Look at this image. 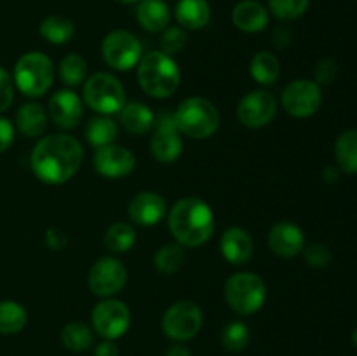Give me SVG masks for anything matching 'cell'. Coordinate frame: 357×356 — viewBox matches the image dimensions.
<instances>
[{
	"label": "cell",
	"instance_id": "obj_19",
	"mask_svg": "<svg viewBox=\"0 0 357 356\" xmlns=\"http://www.w3.org/2000/svg\"><path fill=\"white\" fill-rule=\"evenodd\" d=\"M220 251L229 264L243 265L253 257L255 241L243 227H229L220 239Z\"/></svg>",
	"mask_w": 357,
	"mask_h": 356
},
{
	"label": "cell",
	"instance_id": "obj_11",
	"mask_svg": "<svg viewBox=\"0 0 357 356\" xmlns=\"http://www.w3.org/2000/svg\"><path fill=\"white\" fill-rule=\"evenodd\" d=\"M93 328L105 341H115L128 332L131 325V311L122 300L103 299L91 313Z\"/></svg>",
	"mask_w": 357,
	"mask_h": 356
},
{
	"label": "cell",
	"instance_id": "obj_2",
	"mask_svg": "<svg viewBox=\"0 0 357 356\" xmlns=\"http://www.w3.org/2000/svg\"><path fill=\"white\" fill-rule=\"evenodd\" d=\"M167 225L174 241L183 248L202 246L215 232V213L199 198H181L167 213Z\"/></svg>",
	"mask_w": 357,
	"mask_h": 356
},
{
	"label": "cell",
	"instance_id": "obj_30",
	"mask_svg": "<svg viewBox=\"0 0 357 356\" xmlns=\"http://www.w3.org/2000/svg\"><path fill=\"white\" fill-rule=\"evenodd\" d=\"M185 262H187V253H185L183 246L178 243L164 244L153 257V265L164 276H173L174 272L183 267Z\"/></svg>",
	"mask_w": 357,
	"mask_h": 356
},
{
	"label": "cell",
	"instance_id": "obj_38",
	"mask_svg": "<svg viewBox=\"0 0 357 356\" xmlns=\"http://www.w3.org/2000/svg\"><path fill=\"white\" fill-rule=\"evenodd\" d=\"M14 101V80L6 68L0 66V112H6Z\"/></svg>",
	"mask_w": 357,
	"mask_h": 356
},
{
	"label": "cell",
	"instance_id": "obj_3",
	"mask_svg": "<svg viewBox=\"0 0 357 356\" xmlns=\"http://www.w3.org/2000/svg\"><path fill=\"white\" fill-rule=\"evenodd\" d=\"M138 82L149 96L164 100L173 96L181 82V72L173 56L150 51L138 63Z\"/></svg>",
	"mask_w": 357,
	"mask_h": 356
},
{
	"label": "cell",
	"instance_id": "obj_25",
	"mask_svg": "<svg viewBox=\"0 0 357 356\" xmlns=\"http://www.w3.org/2000/svg\"><path fill=\"white\" fill-rule=\"evenodd\" d=\"M38 34L49 44L63 45L68 44L73 38V35H75V24H73V21L70 17L54 14V16H47L45 20H42L40 27H38Z\"/></svg>",
	"mask_w": 357,
	"mask_h": 356
},
{
	"label": "cell",
	"instance_id": "obj_18",
	"mask_svg": "<svg viewBox=\"0 0 357 356\" xmlns=\"http://www.w3.org/2000/svg\"><path fill=\"white\" fill-rule=\"evenodd\" d=\"M268 246L282 258L296 257L305 248L303 230L293 222H278L268 230Z\"/></svg>",
	"mask_w": 357,
	"mask_h": 356
},
{
	"label": "cell",
	"instance_id": "obj_28",
	"mask_svg": "<svg viewBox=\"0 0 357 356\" xmlns=\"http://www.w3.org/2000/svg\"><path fill=\"white\" fill-rule=\"evenodd\" d=\"M335 159L342 171L357 173V129H347L338 136L335 142Z\"/></svg>",
	"mask_w": 357,
	"mask_h": 356
},
{
	"label": "cell",
	"instance_id": "obj_26",
	"mask_svg": "<svg viewBox=\"0 0 357 356\" xmlns=\"http://www.w3.org/2000/svg\"><path fill=\"white\" fill-rule=\"evenodd\" d=\"M251 77L261 86H272L281 75L279 58L271 51H258L250 63Z\"/></svg>",
	"mask_w": 357,
	"mask_h": 356
},
{
	"label": "cell",
	"instance_id": "obj_40",
	"mask_svg": "<svg viewBox=\"0 0 357 356\" xmlns=\"http://www.w3.org/2000/svg\"><path fill=\"white\" fill-rule=\"evenodd\" d=\"M14 135H16V129H14L13 122L6 117H0V154L6 152L13 145Z\"/></svg>",
	"mask_w": 357,
	"mask_h": 356
},
{
	"label": "cell",
	"instance_id": "obj_43",
	"mask_svg": "<svg viewBox=\"0 0 357 356\" xmlns=\"http://www.w3.org/2000/svg\"><path fill=\"white\" fill-rule=\"evenodd\" d=\"M164 356H192V353L188 351V348H185V346H181L180 342H178V344L171 346Z\"/></svg>",
	"mask_w": 357,
	"mask_h": 356
},
{
	"label": "cell",
	"instance_id": "obj_6",
	"mask_svg": "<svg viewBox=\"0 0 357 356\" xmlns=\"http://www.w3.org/2000/svg\"><path fill=\"white\" fill-rule=\"evenodd\" d=\"M225 300L237 314L250 316L264 307L267 300V285L257 272H236L225 283Z\"/></svg>",
	"mask_w": 357,
	"mask_h": 356
},
{
	"label": "cell",
	"instance_id": "obj_31",
	"mask_svg": "<svg viewBox=\"0 0 357 356\" xmlns=\"http://www.w3.org/2000/svg\"><path fill=\"white\" fill-rule=\"evenodd\" d=\"M94 342V335L91 327L82 321H72L65 325L61 330V344L72 353H84L91 349Z\"/></svg>",
	"mask_w": 357,
	"mask_h": 356
},
{
	"label": "cell",
	"instance_id": "obj_36",
	"mask_svg": "<svg viewBox=\"0 0 357 356\" xmlns=\"http://www.w3.org/2000/svg\"><path fill=\"white\" fill-rule=\"evenodd\" d=\"M159 44V51H162L164 54H178V52L183 51V47L187 45V31H185V28H181L180 24H178V27H167L166 30L160 31Z\"/></svg>",
	"mask_w": 357,
	"mask_h": 356
},
{
	"label": "cell",
	"instance_id": "obj_1",
	"mask_svg": "<svg viewBox=\"0 0 357 356\" xmlns=\"http://www.w3.org/2000/svg\"><path fill=\"white\" fill-rule=\"evenodd\" d=\"M84 161L79 140L65 133L47 135L37 142L30 156L35 177L47 185H63L72 180Z\"/></svg>",
	"mask_w": 357,
	"mask_h": 356
},
{
	"label": "cell",
	"instance_id": "obj_13",
	"mask_svg": "<svg viewBox=\"0 0 357 356\" xmlns=\"http://www.w3.org/2000/svg\"><path fill=\"white\" fill-rule=\"evenodd\" d=\"M278 114V100L267 89H255L244 94L237 105V119L243 126L260 129L271 124Z\"/></svg>",
	"mask_w": 357,
	"mask_h": 356
},
{
	"label": "cell",
	"instance_id": "obj_24",
	"mask_svg": "<svg viewBox=\"0 0 357 356\" xmlns=\"http://www.w3.org/2000/svg\"><path fill=\"white\" fill-rule=\"evenodd\" d=\"M47 110L40 103H35V101H28V103L21 105L20 110L16 112L17 129L28 138L40 136L47 128Z\"/></svg>",
	"mask_w": 357,
	"mask_h": 356
},
{
	"label": "cell",
	"instance_id": "obj_16",
	"mask_svg": "<svg viewBox=\"0 0 357 356\" xmlns=\"http://www.w3.org/2000/svg\"><path fill=\"white\" fill-rule=\"evenodd\" d=\"M84 114V103L73 89L56 91L47 103V115L58 128L73 129Z\"/></svg>",
	"mask_w": 357,
	"mask_h": 356
},
{
	"label": "cell",
	"instance_id": "obj_41",
	"mask_svg": "<svg viewBox=\"0 0 357 356\" xmlns=\"http://www.w3.org/2000/svg\"><path fill=\"white\" fill-rule=\"evenodd\" d=\"M289 42H291V31L284 27L275 28L274 34H272V44L279 49H284Z\"/></svg>",
	"mask_w": 357,
	"mask_h": 356
},
{
	"label": "cell",
	"instance_id": "obj_15",
	"mask_svg": "<svg viewBox=\"0 0 357 356\" xmlns=\"http://www.w3.org/2000/svg\"><path fill=\"white\" fill-rule=\"evenodd\" d=\"M93 164L98 175H101L105 178H110V180H119V178L128 177V175H131L135 171L136 157L126 147L112 143V145L96 149L93 157Z\"/></svg>",
	"mask_w": 357,
	"mask_h": 356
},
{
	"label": "cell",
	"instance_id": "obj_39",
	"mask_svg": "<svg viewBox=\"0 0 357 356\" xmlns=\"http://www.w3.org/2000/svg\"><path fill=\"white\" fill-rule=\"evenodd\" d=\"M338 73V65L337 61H333V59L326 58V59H321L319 63L316 65V68H314V80H316L317 84H331L335 80V77H337Z\"/></svg>",
	"mask_w": 357,
	"mask_h": 356
},
{
	"label": "cell",
	"instance_id": "obj_35",
	"mask_svg": "<svg viewBox=\"0 0 357 356\" xmlns=\"http://www.w3.org/2000/svg\"><path fill=\"white\" fill-rule=\"evenodd\" d=\"M310 0H268V13L279 21H295L307 13Z\"/></svg>",
	"mask_w": 357,
	"mask_h": 356
},
{
	"label": "cell",
	"instance_id": "obj_12",
	"mask_svg": "<svg viewBox=\"0 0 357 356\" xmlns=\"http://www.w3.org/2000/svg\"><path fill=\"white\" fill-rule=\"evenodd\" d=\"M128 283V269L119 258L101 257L93 264L87 274V285L93 295L110 299L117 295Z\"/></svg>",
	"mask_w": 357,
	"mask_h": 356
},
{
	"label": "cell",
	"instance_id": "obj_10",
	"mask_svg": "<svg viewBox=\"0 0 357 356\" xmlns=\"http://www.w3.org/2000/svg\"><path fill=\"white\" fill-rule=\"evenodd\" d=\"M281 103L291 117L307 119L321 108L323 91L316 80L295 79L282 89Z\"/></svg>",
	"mask_w": 357,
	"mask_h": 356
},
{
	"label": "cell",
	"instance_id": "obj_7",
	"mask_svg": "<svg viewBox=\"0 0 357 356\" xmlns=\"http://www.w3.org/2000/svg\"><path fill=\"white\" fill-rule=\"evenodd\" d=\"M84 101L100 115L119 114L126 103V91L121 80L108 72L87 77L82 89Z\"/></svg>",
	"mask_w": 357,
	"mask_h": 356
},
{
	"label": "cell",
	"instance_id": "obj_32",
	"mask_svg": "<svg viewBox=\"0 0 357 356\" xmlns=\"http://www.w3.org/2000/svg\"><path fill=\"white\" fill-rule=\"evenodd\" d=\"M136 243V230L131 223L115 222L105 232V246L112 253H126Z\"/></svg>",
	"mask_w": 357,
	"mask_h": 356
},
{
	"label": "cell",
	"instance_id": "obj_45",
	"mask_svg": "<svg viewBox=\"0 0 357 356\" xmlns=\"http://www.w3.org/2000/svg\"><path fill=\"white\" fill-rule=\"evenodd\" d=\"M115 2H119V3H136V2H139V0H115Z\"/></svg>",
	"mask_w": 357,
	"mask_h": 356
},
{
	"label": "cell",
	"instance_id": "obj_34",
	"mask_svg": "<svg viewBox=\"0 0 357 356\" xmlns=\"http://www.w3.org/2000/svg\"><path fill=\"white\" fill-rule=\"evenodd\" d=\"M250 328L243 321H230L222 332V344L227 351L239 353L250 344Z\"/></svg>",
	"mask_w": 357,
	"mask_h": 356
},
{
	"label": "cell",
	"instance_id": "obj_8",
	"mask_svg": "<svg viewBox=\"0 0 357 356\" xmlns=\"http://www.w3.org/2000/svg\"><path fill=\"white\" fill-rule=\"evenodd\" d=\"M101 56L105 63L119 72H129L138 66L143 56L142 42L128 30H114L101 42Z\"/></svg>",
	"mask_w": 357,
	"mask_h": 356
},
{
	"label": "cell",
	"instance_id": "obj_17",
	"mask_svg": "<svg viewBox=\"0 0 357 356\" xmlns=\"http://www.w3.org/2000/svg\"><path fill=\"white\" fill-rule=\"evenodd\" d=\"M167 212L166 199L152 191L138 192L128 205V215L136 225L152 227L164 218Z\"/></svg>",
	"mask_w": 357,
	"mask_h": 356
},
{
	"label": "cell",
	"instance_id": "obj_46",
	"mask_svg": "<svg viewBox=\"0 0 357 356\" xmlns=\"http://www.w3.org/2000/svg\"><path fill=\"white\" fill-rule=\"evenodd\" d=\"M352 342L357 346V328L354 330V334H352Z\"/></svg>",
	"mask_w": 357,
	"mask_h": 356
},
{
	"label": "cell",
	"instance_id": "obj_42",
	"mask_svg": "<svg viewBox=\"0 0 357 356\" xmlns=\"http://www.w3.org/2000/svg\"><path fill=\"white\" fill-rule=\"evenodd\" d=\"M94 356H119V348L114 341H103L94 349Z\"/></svg>",
	"mask_w": 357,
	"mask_h": 356
},
{
	"label": "cell",
	"instance_id": "obj_5",
	"mask_svg": "<svg viewBox=\"0 0 357 356\" xmlns=\"http://www.w3.org/2000/svg\"><path fill=\"white\" fill-rule=\"evenodd\" d=\"M13 80L24 96H44L54 82V65L44 52H24L14 65Z\"/></svg>",
	"mask_w": 357,
	"mask_h": 356
},
{
	"label": "cell",
	"instance_id": "obj_20",
	"mask_svg": "<svg viewBox=\"0 0 357 356\" xmlns=\"http://www.w3.org/2000/svg\"><path fill=\"white\" fill-rule=\"evenodd\" d=\"M271 21V13L258 0H241L232 9V23L244 34H258Z\"/></svg>",
	"mask_w": 357,
	"mask_h": 356
},
{
	"label": "cell",
	"instance_id": "obj_9",
	"mask_svg": "<svg viewBox=\"0 0 357 356\" xmlns=\"http://www.w3.org/2000/svg\"><path fill=\"white\" fill-rule=\"evenodd\" d=\"M204 323L202 309L192 300L171 304L162 316V330L171 341L187 342L201 332Z\"/></svg>",
	"mask_w": 357,
	"mask_h": 356
},
{
	"label": "cell",
	"instance_id": "obj_44",
	"mask_svg": "<svg viewBox=\"0 0 357 356\" xmlns=\"http://www.w3.org/2000/svg\"><path fill=\"white\" fill-rule=\"evenodd\" d=\"M323 180L328 181V184H333V181L338 180V171L337 168H326L323 171Z\"/></svg>",
	"mask_w": 357,
	"mask_h": 356
},
{
	"label": "cell",
	"instance_id": "obj_37",
	"mask_svg": "<svg viewBox=\"0 0 357 356\" xmlns=\"http://www.w3.org/2000/svg\"><path fill=\"white\" fill-rule=\"evenodd\" d=\"M302 253H303V258H305V262L310 265V267L323 269L331 262L330 248L323 243L309 244V246L303 248Z\"/></svg>",
	"mask_w": 357,
	"mask_h": 356
},
{
	"label": "cell",
	"instance_id": "obj_14",
	"mask_svg": "<svg viewBox=\"0 0 357 356\" xmlns=\"http://www.w3.org/2000/svg\"><path fill=\"white\" fill-rule=\"evenodd\" d=\"M183 140L173 121V114H164L155 119L153 135L150 138V152L153 159L162 164H171L181 156Z\"/></svg>",
	"mask_w": 357,
	"mask_h": 356
},
{
	"label": "cell",
	"instance_id": "obj_21",
	"mask_svg": "<svg viewBox=\"0 0 357 356\" xmlns=\"http://www.w3.org/2000/svg\"><path fill=\"white\" fill-rule=\"evenodd\" d=\"M136 20L143 30L160 34L169 27L171 10L164 0H139L136 7Z\"/></svg>",
	"mask_w": 357,
	"mask_h": 356
},
{
	"label": "cell",
	"instance_id": "obj_27",
	"mask_svg": "<svg viewBox=\"0 0 357 356\" xmlns=\"http://www.w3.org/2000/svg\"><path fill=\"white\" fill-rule=\"evenodd\" d=\"M119 136V126L117 122L112 121L108 115H98L93 117L86 126V138L89 145L101 149L115 143Z\"/></svg>",
	"mask_w": 357,
	"mask_h": 356
},
{
	"label": "cell",
	"instance_id": "obj_22",
	"mask_svg": "<svg viewBox=\"0 0 357 356\" xmlns=\"http://www.w3.org/2000/svg\"><path fill=\"white\" fill-rule=\"evenodd\" d=\"M122 128L131 135H145L155 124V114L150 110L149 105L142 101H131L124 103V107L119 112Z\"/></svg>",
	"mask_w": 357,
	"mask_h": 356
},
{
	"label": "cell",
	"instance_id": "obj_29",
	"mask_svg": "<svg viewBox=\"0 0 357 356\" xmlns=\"http://www.w3.org/2000/svg\"><path fill=\"white\" fill-rule=\"evenodd\" d=\"M28 313L16 300H0V334H20L26 327Z\"/></svg>",
	"mask_w": 357,
	"mask_h": 356
},
{
	"label": "cell",
	"instance_id": "obj_4",
	"mask_svg": "<svg viewBox=\"0 0 357 356\" xmlns=\"http://www.w3.org/2000/svg\"><path fill=\"white\" fill-rule=\"evenodd\" d=\"M178 131L194 140H208L220 129L218 108L202 96L185 98L173 114Z\"/></svg>",
	"mask_w": 357,
	"mask_h": 356
},
{
	"label": "cell",
	"instance_id": "obj_23",
	"mask_svg": "<svg viewBox=\"0 0 357 356\" xmlns=\"http://www.w3.org/2000/svg\"><path fill=\"white\" fill-rule=\"evenodd\" d=\"M174 16L185 30H201L211 20V6L208 0H178Z\"/></svg>",
	"mask_w": 357,
	"mask_h": 356
},
{
	"label": "cell",
	"instance_id": "obj_33",
	"mask_svg": "<svg viewBox=\"0 0 357 356\" xmlns=\"http://www.w3.org/2000/svg\"><path fill=\"white\" fill-rule=\"evenodd\" d=\"M59 79L65 86L77 87L86 82L87 79V63L80 54H66L58 66Z\"/></svg>",
	"mask_w": 357,
	"mask_h": 356
}]
</instances>
